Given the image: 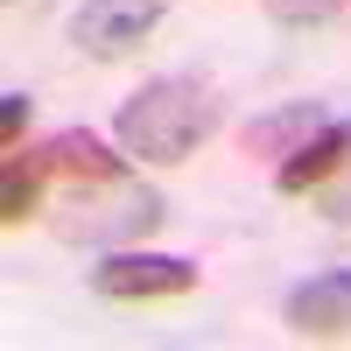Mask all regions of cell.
<instances>
[{
  "mask_svg": "<svg viewBox=\"0 0 351 351\" xmlns=\"http://www.w3.org/2000/svg\"><path fill=\"white\" fill-rule=\"evenodd\" d=\"M316 211H324L330 225H351V176H344L337 190H324V204H316Z\"/></svg>",
  "mask_w": 351,
  "mask_h": 351,
  "instance_id": "12",
  "label": "cell"
},
{
  "mask_svg": "<svg viewBox=\"0 0 351 351\" xmlns=\"http://www.w3.org/2000/svg\"><path fill=\"white\" fill-rule=\"evenodd\" d=\"M43 176H49V162L36 148H8V169H0V225H28L36 218Z\"/></svg>",
  "mask_w": 351,
  "mask_h": 351,
  "instance_id": "9",
  "label": "cell"
},
{
  "mask_svg": "<svg viewBox=\"0 0 351 351\" xmlns=\"http://www.w3.org/2000/svg\"><path fill=\"white\" fill-rule=\"evenodd\" d=\"M281 316H288L295 337H344L351 330V267H324V274L295 281Z\"/></svg>",
  "mask_w": 351,
  "mask_h": 351,
  "instance_id": "5",
  "label": "cell"
},
{
  "mask_svg": "<svg viewBox=\"0 0 351 351\" xmlns=\"http://www.w3.org/2000/svg\"><path fill=\"white\" fill-rule=\"evenodd\" d=\"M324 127H330V112L316 106V99H288L274 112H260V120H246L239 141H246V155H274L281 162V155H295L309 134H324Z\"/></svg>",
  "mask_w": 351,
  "mask_h": 351,
  "instance_id": "7",
  "label": "cell"
},
{
  "mask_svg": "<svg viewBox=\"0 0 351 351\" xmlns=\"http://www.w3.org/2000/svg\"><path fill=\"white\" fill-rule=\"evenodd\" d=\"M36 155L49 162V176H77V183H106V176H127V148H106L92 127H64L36 141Z\"/></svg>",
  "mask_w": 351,
  "mask_h": 351,
  "instance_id": "6",
  "label": "cell"
},
{
  "mask_svg": "<svg viewBox=\"0 0 351 351\" xmlns=\"http://www.w3.org/2000/svg\"><path fill=\"white\" fill-rule=\"evenodd\" d=\"M28 112H36V99H28V92H0V134H8V148H21Z\"/></svg>",
  "mask_w": 351,
  "mask_h": 351,
  "instance_id": "11",
  "label": "cell"
},
{
  "mask_svg": "<svg viewBox=\"0 0 351 351\" xmlns=\"http://www.w3.org/2000/svg\"><path fill=\"white\" fill-rule=\"evenodd\" d=\"M92 288L106 302H169V295H190L197 288V267L176 253H141V246H112L99 267H92Z\"/></svg>",
  "mask_w": 351,
  "mask_h": 351,
  "instance_id": "4",
  "label": "cell"
},
{
  "mask_svg": "<svg viewBox=\"0 0 351 351\" xmlns=\"http://www.w3.org/2000/svg\"><path fill=\"white\" fill-rule=\"evenodd\" d=\"M337 8H344V0H267V14L281 28H316V21H330Z\"/></svg>",
  "mask_w": 351,
  "mask_h": 351,
  "instance_id": "10",
  "label": "cell"
},
{
  "mask_svg": "<svg viewBox=\"0 0 351 351\" xmlns=\"http://www.w3.org/2000/svg\"><path fill=\"white\" fill-rule=\"evenodd\" d=\"M211 134H218V99H211L204 77H148L112 112V141L134 162H162V169L190 162Z\"/></svg>",
  "mask_w": 351,
  "mask_h": 351,
  "instance_id": "1",
  "label": "cell"
},
{
  "mask_svg": "<svg viewBox=\"0 0 351 351\" xmlns=\"http://www.w3.org/2000/svg\"><path fill=\"white\" fill-rule=\"evenodd\" d=\"M344 155H351V120H330L324 134H309L295 155L274 162V190H281V197H302L309 183H324L330 169H344Z\"/></svg>",
  "mask_w": 351,
  "mask_h": 351,
  "instance_id": "8",
  "label": "cell"
},
{
  "mask_svg": "<svg viewBox=\"0 0 351 351\" xmlns=\"http://www.w3.org/2000/svg\"><path fill=\"white\" fill-rule=\"evenodd\" d=\"M162 14H169V0H84L71 14V43L92 64H120V56H134L155 36Z\"/></svg>",
  "mask_w": 351,
  "mask_h": 351,
  "instance_id": "3",
  "label": "cell"
},
{
  "mask_svg": "<svg viewBox=\"0 0 351 351\" xmlns=\"http://www.w3.org/2000/svg\"><path fill=\"white\" fill-rule=\"evenodd\" d=\"M169 218L162 190H141L127 176H106V183H84L56 204V239L71 246H134Z\"/></svg>",
  "mask_w": 351,
  "mask_h": 351,
  "instance_id": "2",
  "label": "cell"
}]
</instances>
